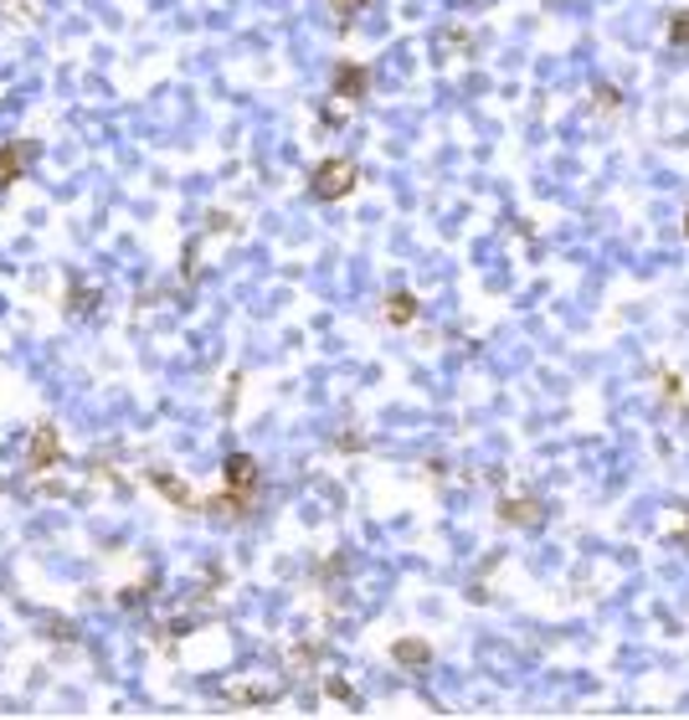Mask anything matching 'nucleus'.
I'll use <instances>...</instances> for the list:
<instances>
[{"label": "nucleus", "mask_w": 689, "mask_h": 720, "mask_svg": "<svg viewBox=\"0 0 689 720\" xmlns=\"http://www.w3.org/2000/svg\"><path fill=\"white\" fill-rule=\"evenodd\" d=\"M36 160V145L32 139H16V145H5L0 150V185H16L26 175V165Z\"/></svg>", "instance_id": "39448f33"}, {"label": "nucleus", "mask_w": 689, "mask_h": 720, "mask_svg": "<svg viewBox=\"0 0 689 720\" xmlns=\"http://www.w3.org/2000/svg\"><path fill=\"white\" fill-rule=\"evenodd\" d=\"M284 689L278 685H232L227 689V700H242V705H268V700H278Z\"/></svg>", "instance_id": "9d476101"}, {"label": "nucleus", "mask_w": 689, "mask_h": 720, "mask_svg": "<svg viewBox=\"0 0 689 720\" xmlns=\"http://www.w3.org/2000/svg\"><path fill=\"white\" fill-rule=\"evenodd\" d=\"M685 237H689V206H685Z\"/></svg>", "instance_id": "dca6fc26"}, {"label": "nucleus", "mask_w": 689, "mask_h": 720, "mask_svg": "<svg viewBox=\"0 0 689 720\" xmlns=\"http://www.w3.org/2000/svg\"><path fill=\"white\" fill-rule=\"evenodd\" d=\"M355 185H360V165H355V160H320L314 175H309L314 202H345Z\"/></svg>", "instance_id": "f03ea898"}, {"label": "nucleus", "mask_w": 689, "mask_h": 720, "mask_svg": "<svg viewBox=\"0 0 689 720\" xmlns=\"http://www.w3.org/2000/svg\"><path fill=\"white\" fill-rule=\"evenodd\" d=\"M57 458H62V437H57L51 422H42V427L32 433V453H26V464H32V469H51Z\"/></svg>", "instance_id": "423d86ee"}, {"label": "nucleus", "mask_w": 689, "mask_h": 720, "mask_svg": "<svg viewBox=\"0 0 689 720\" xmlns=\"http://www.w3.org/2000/svg\"><path fill=\"white\" fill-rule=\"evenodd\" d=\"M150 484L160 489V494H165L175 510H202V504H206V500H196V494H191V484H185V479H175V473H165V469H150Z\"/></svg>", "instance_id": "0eeeda50"}, {"label": "nucleus", "mask_w": 689, "mask_h": 720, "mask_svg": "<svg viewBox=\"0 0 689 720\" xmlns=\"http://www.w3.org/2000/svg\"><path fill=\"white\" fill-rule=\"evenodd\" d=\"M257 489H263V473H257V458L248 453H232L227 458V489H221L217 500H206L202 510L217 519H248L257 504Z\"/></svg>", "instance_id": "f257e3e1"}, {"label": "nucleus", "mask_w": 689, "mask_h": 720, "mask_svg": "<svg viewBox=\"0 0 689 720\" xmlns=\"http://www.w3.org/2000/svg\"><path fill=\"white\" fill-rule=\"evenodd\" d=\"M669 47H689V11H674L669 16Z\"/></svg>", "instance_id": "9b49d317"}, {"label": "nucleus", "mask_w": 689, "mask_h": 720, "mask_svg": "<svg viewBox=\"0 0 689 720\" xmlns=\"http://www.w3.org/2000/svg\"><path fill=\"white\" fill-rule=\"evenodd\" d=\"M679 546H689V519H685V530H679Z\"/></svg>", "instance_id": "2eb2a0df"}, {"label": "nucleus", "mask_w": 689, "mask_h": 720, "mask_svg": "<svg viewBox=\"0 0 689 720\" xmlns=\"http://www.w3.org/2000/svg\"><path fill=\"white\" fill-rule=\"evenodd\" d=\"M366 5H376V0H330V11H335L340 21H355L360 11H366Z\"/></svg>", "instance_id": "f8f14e48"}, {"label": "nucleus", "mask_w": 689, "mask_h": 720, "mask_svg": "<svg viewBox=\"0 0 689 720\" xmlns=\"http://www.w3.org/2000/svg\"><path fill=\"white\" fill-rule=\"evenodd\" d=\"M597 108H622V93L618 88H597Z\"/></svg>", "instance_id": "ddd939ff"}, {"label": "nucleus", "mask_w": 689, "mask_h": 720, "mask_svg": "<svg viewBox=\"0 0 689 720\" xmlns=\"http://www.w3.org/2000/svg\"><path fill=\"white\" fill-rule=\"evenodd\" d=\"M494 515H499V525H515V530H536L540 519H546V504H540L536 494H505V500L494 504Z\"/></svg>", "instance_id": "7ed1b4c3"}, {"label": "nucleus", "mask_w": 689, "mask_h": 720, "mask_svg": "<svg viewBox=\"0 0 689 720\" xmlns=\"http://www.w3.org/2000/svg\"><path fill=\"white\" fill-rule=\"evenodd\" d=\"M324 689H330V695H335V700H345V705H355V689H351V685H345V679H330V685H324Z\"/></svg>", "instance_id": "4468645a"}, {"label": "nucleus", "mask_w": 689, "mask_h": 720, "mask_svg": "<svg viewBox=\"0 0 689 720\" xmlns=\"http://www.w3.org/2000/svg\"><path fill=\"white\" fill-rule=\"evenodd\" d=\"M412 319H417V294H391L387 299V324L402 330V324H412Z\"/></svg>", "instance_id": "1a4fd4ad"}, {"label": "nucleus", "mask_w": 689, "mask_h": 720, "mask_svg": "<svg viewBox=\"0 0 689 720\" xmlns=\"http://www.w3.org/2000/svg\"><path fill=\"white\" fill-rule=\"evenodd\" d=\"M391 659H397L402 670H427V664H433V643H427V638H397V643H391Z\"/></svg>", "instance_id": "6e6552de"}, {"label": "nucleus", "mask_w": 689, "mask_h": 720, "mask_svg": "<svg viewBox=\"0 0 689 720\" xmlns=\"http://www.w3.org/2000/svg\"><path fill=\"white\" fill-rule=\"evenodd\" d=\"M366 93H370V68H366V62H355V57L335 62V99L360 103Z\"/></svg>", "instance_id": "20e7f679"}]
</instances>
